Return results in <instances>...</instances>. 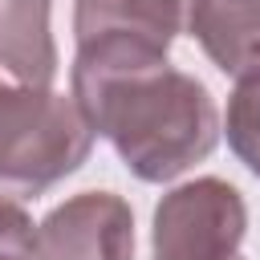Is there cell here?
Here are the masks:
<instances>
[{
    "label": "cell",
    "mask_w": 260,
    "mask_h": 260,
    "mask_svg": "<svg viewBox=\"0 0 260 260\" xmlns=\"http://www.w3.org/2000/svg\"><path fill=\"white\" fill-rule=\"evenodd\" d=\"M228 142L240 154L248 171L260 175V73H248L236 81L228 98Z\"/></svg>",
    "instance_id": "obj_8"
},
{
    "label": "cell",
    "mask_w": 260,
    "mask_h": 260,
    "mask_svg": "<svg viewBox=\"0 0 260 260\" xmlns=\"http://www.w3.org/2000/svg\"><path fill=\"white\" fill-rule=\"evenodd\" d=\"M187 32L219 73H260V0H191Z\"/></svg>",
    "instance_id": "obj_6"
},
{
    "label": "cell",
    "mask_w": 260,
    "mask_h": 260,
    "mask_svg": "<svg viewBox=\"0 0 260 260\" xmlns=\"http://www.w3.org/2000/svg\"><path fill=\"white\" fill-rule=\"evenodd\" d=\"M32 260H134V211L114 191H81L32 232Z\"/></svg>",
    "instance_id": "obj_4"
},
{
    "label": "cell",
    "mask_w": 260,
    "mask_h": 260,
    "mask_svg": "<svg viewBox=\"0 0 260 260\" xmlns=\"http://www.w3.org/2000/svg\"><path fill=\"white\" fill-rule=\"evenodd\" d=\"M0 260H32V219L0 199Z\"/></svg>",
    "instance_id": "obj_9"
},
{
    "label": "cell",
    "mask_w": 260,
    "mask_h": 260,
    "mask_svg": "<svg viewBox=\"0 0 260 260\" xmlns=\"http://www.w3.org/2000/svg\"><path fill=\"white\" fill-rule=\"evenodd\" d=\"M228 260H240V256H228Z\"/></svg>",
    "instance_id": "obj_10"
},
{
    "label": "cell",
    "mask_w": 260,
    "mask_h": 260,
    "mask_svg": "<svg viewBox=\"0 0 260 260\" xmlns=\"http://www.w3.org/2000/svg\"><path fill=\"white\" fill-rule=\"evenodd\" d=\"M69 93L93 134L142 183H171L203 162L219 142V110L207 85L126 41L77 45Z\"/></svg>",
    "instance_id": "obj_1"
},
{
    "label": "cell",
    "mask_w": 260,
    "mask_h": 260,
    "mask_svg": "<svg viewBox=\"0 0 260 260\" xmlns=\"http://www.w3.org/2000/svg\"><path fill=\"white\" fill-rule=\"evenodd\" d=\"M53 0H4L0 4V73L20 85L53 89L57 45L49 32Z\"/></svg>",
    "instance_id": "obj_7"
},
{
    "label": "cell",
    "mask_w": 260,
    "mask_h": 260,
    "mask_svg": "<svg viewBox=\"0 0 260 260\" xmlns=\"http://www.w3.org/2000/svg\"><path fill=\"white\" fill-rule=\"evenodd\" d=\"M248 207L223 179H195L154 207V260H228L240 256Z\"/></svg>",
    "instance_id": "obj_3"
},
{
    "label": "cell",
    "mask_w": 260,
    "mask_h": 260,
    "mask_svg": "<svg viewBox=\"0 0 260 260\" xmlns=\"http://www.w3.org/2000/svg\"><path fill=\"white\" fill-rule=\"evenodd\" d=\"M191 0H77L73 32L77 45L126 41L150 53H167L187 24Z\"/></svg>",
    "instance_id": "obj_5"
},
{
    "label": "cell",
    "mask_w": 260,
    "mask_h": 260,
    "mask_svg": "<svg viewBox=\"0 0 260 260\" xmlns=\"http://www.w3.org/2000/svg\"><path fill=\"white\" fill-rule=\"evenodd\" d=\"M93 150V130L73 93L20 85L0 73V195L37 199Z\"/></svg>",
    "instance_id": "obj_2"
}]
</instances>
